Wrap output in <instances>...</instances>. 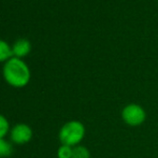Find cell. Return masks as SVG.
<instances>
[{"label": "cell", "mask_w": 158, "mask_h": 158, "mask_svg": "<svg viewBox=\"0 0 158 158\" xmlns=\"http://www.w3.org/2000/svg\"><path fill=\"white\" fill-rule=\"evenodd\" d=\"M85 135V127L79 121H71L61 127L59 140L63 145L75 146L83 140Z\"/></svg>", "instance_id": "cell-2"}, {"label": "cell", "mask_w": 158, "mask_h": 158, "mask_svg": "<svg viewBox=\"0 0 158 158\" xmlns=\"http://www.w3.org/2000/svg\"><path fill=\"white\" fill-rule=\"evenodd\" d=\"M122 118L126 125L137 127L145 122L146 112L140 104L129 103L122 110Z\"/></svg>", "instance_id": "cell-3"}, {"label": "cell", "mask_w": 158, "mask_h": 158, "mask_svg": "<svg viewBox=\"0 0 158 158\" xmlns=\"http://www.w3.org/2000/svg\"><path fill=\"white\" fill-rule=\"evenodd\" d=\"M89 151L85 146H75L72 148V158H89Z\"/></svg>", "instance_id": "cell-7"}, {"label": "cell", "mask_w": 158, "mask_h": 158, "mask_svg": "<svg viewBox=\"0 0 158 158\" xmlns=\"http://www.w3.org/2000/svg\"><path fill=\"white\" fill-rule=\"evenodd\" d=\"M3 75L9 84L15 87L25 86L29 81V70L24 61L19 58H11L3 68Z\"/></svg>", "instance_id": "cell-1"}, {"label": "cell", "mask_w": 158, "mask_h": 158, "mask_svg": "<svg viewBox=\"0 0 158 158\" xmlns=\"http://www.w3.org/2000/svg\"><path fill=\"white\" fill-rule=\"evenodd\" d=\"M57 155L58 158H72V148L68 145H61Z\"/></svg>", "instance_id": "cell-9"}, {"label": "cell", "mask_w": 158, "mask_h": 158, "mask_svg": "<svg viewBox=\"0 0 158 158\" xmlns=\"http://www.w3.org/2000/svg\"><path fill=\"white\" fill-rule=\"evenodd\" d=\"M12 54L13 51L9 46V44H6V42L2 41V40H0V61L9 58Z\"/></svg>", "instance_id": "cell-6"}, {"label": "cell", "mask_w": 158, "mask_h": 158, "mask_svg": "<svg viewBox=\"0 0 158 158\" xmlns=\"http://www.w3.org/2000/svg\"><path fill=\"white\" fill-rule=\"evenodd\" d=\"M11 138H12V140L15 143H19V144L27 143L32 138V130L29 126L25 125V124H19V125L15 126L12 129Z\"/></svg>", "instance_id": "cell-4"}, {"label": "cell", "mask_w": 158, "mask_h": 158, "mask_svg": "<svg viewBox=\"0 0 158 158\" xmlns=\"http://www.w3.org/2000/svg\"><path fill=\"white\" fill-rule=\"evenodd\" d=\"M9 130V123L6 118L0 115V138H3Z\"/></svg>", "instance_id": "cell-10"}, {"label": "cell", "mask_w": 158, "mask_h": 158, "mask_svg": "<svg viewBox=\"0 0 158 158\" xmlns=\"http://www.w3.org/2000/svg\"><path fill=\"white\" fill-rule=\"evenodd\" d=\"M11 153H12V146L10 145V143L0 138V158L10 156Z\"/></svg>", "instance_id": "cell-8"}, {"label": "cell", "mask_w": 158, "mask_h": 158, "mask_svg": "<svg viewBox=\"0 0 158 158\" xmlns=\"http://www.w3.org/2000/svg\"><path fill=\"white\" fill-rule=\"evenodd\" d=\"M13 54L16 56H25L30 51V43L26 39H19L13 45Z\"/></svg>", "instance_id": "cell-5"}]
</instances>
